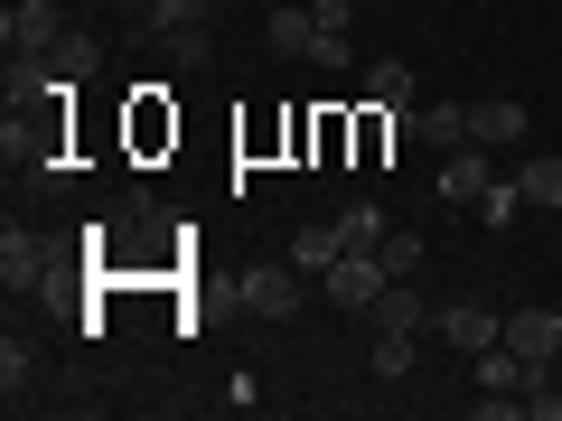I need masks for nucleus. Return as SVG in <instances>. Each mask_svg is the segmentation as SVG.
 Listing matches in <instances>:
<instances>
[{"label":"nucleus","mask_w":562,"mask_h":421,"mask_svg":"<svg viewBox=\"0 0 562 421\" xmlns=\"http://www.w3.org/2000/svg\"><path fill=\"white\" fill-rule=\"evenodd\" d=\"M301 300H310V272L291 253H281V262H244V309H254V319L291 328V319H301Z\"/></svg>","instance_id":"obj_1"},{"label":"nucleus","mask_w":562,"mask_h":421,"mask_svg":"<svg viewBox=\"0 0 562 421\" xmlns=\"http://www.w3.org/2000/svg\"><path fill=\"white\" fill-rule=\"evenodd\" d=\"M0 47H10V57H57L66 47V10L57 0H10V10H0Z\"/></svg>","instance_id":"obj_2"},{"label":"nucleus","mask_w":562,"mask_h":421,"mask_svg":"<svg viewBox=\"0 0 562 421\" xmlns=\"http://www.w3.org/2000/svg\"><path fill=\"white\" fill-rule=\"evenodd\" d=\"M384 281H394V272H384V253H338V262L319 272V300H328V309H375Z\"/></svg>","instance_id":"obj_3"},{"label":"nucleus","mask_w":562,"mask_h":421,"mask_svg":"<svg viewBox=\"0 0 562 421\" xmlns=\"http://www.w3.org/2000/svg\"><path fill=\"white\" fill-rule=\"evenodd\" d=\"M431 338L460 346V356H487V346L506 338V309H487V300H450V309H431Z\"/></svg>","instance_id":"obj_4"},{"label":"nucleus","mask_w":562,"mask_h":421,"mask_svg":"<svg viewBox=\"0 0 562 421\" xmlns=\"http://www.w3.org/2000/svg\"><path fill=\"white\" fill-rule=\"evenodd\" d=\"M431 187H441L450 206H479L487 187H497V169H487V150H479V140H460V150H441V169H431Z\"/></svg>","instance_id":"obj_5"},{"label":"nucleus","mask_w":562,"mask_h":421,"mask_svg":"<svg viewBox=\"0 0 562 421\" xmlns=\"http://www.w3.org/2000/svg\"><path fill=\"white\" fill-rule=\"evenodd\" d=\"M469 140H479V150H516L525 140V103L516 94H469Z\"/></svg>","instance_id":"obj_6"},{"label":"nucleus","mask_w":562,"mask_h":421,"mask_svg":"<svg viewBox=\"0 0 562 421\" xmlns=\"http://www.w3.org/2000/svg\"><path fill=\"white\" fill-rule=\"evenodd\" d=\"M506 346L525 365H553L562 356V309H506Z\"/></svg>","instance_id":"obj_7"},{"label":"nucleus","mask_w":562,"mask_h":421,"mask_svg":"<svg viewBox=\"0 0 562 421\" xmlns=\"http://www.w3.org/2000/svg\"><path fill=\"white\" fill-rule=\"evenodd\" d=\"M47 272H57V262H47V235H20V225H10V235H0V281H10V291H38Z\"/></svg>","instance_id":"obj_8"},{"label":"nucleus","mask_w":562,"mask_h":421,"mask_svg":"<svg viewBox=\"0 0 562 421\" xmlns=\"http://www.w3.org/2000/svg\"><path fill=\"white\" fill-rule=\"evenodd\" d=\"M366 94H375V113H394L403 122V132H413V113H422V84H413V66H403V57H384V66H366Z\"/></svg>","instance_id":"obj_9"},{"label":"nucleus","mask_w":562,"mask_h":421,"mask_svg":"<svg viewBox=\"0 0 562 421\" xmlns=\"http://www.w3.org/2000/svg\"><path fill=\"white\" fill-rule=\"evenodd\" d=\"M262 47H272V57H310V47H319V20H310V10H262Z\"/></svg>","instance_id":"obj_10"},{"label":"nucleus","mask_w":562,"mask_h":421,"mask_svg":"<svg viewBox=\"0 0 562 421\" xmlns=\"http://www.w3.org/2000/svg\"><path fill=\"white\" fill-rule=\"evenodd\" d=\"M375 328H403V338H422V328H431V300H422L413 281H384V300H375Z\"/></svg>","instance_id":"obj_11"},{"label":"nucleus","mask_w":562,"mask_h":421,"mask_svg":"<svg viewBox=\"0 0 562 421\" xmlns=\"http://www.w3.org/2000/svg\"><path fill=\"white\" fill-rule=\"evenodd\" d=\"M413 140H431V150H460V140H469V103H422V113H413Z\"/></svg>","instance_id":"obj_12"},{"label":"nucleus","mask_w":562,"mask_h":421,"mask_svg":"<svg viewBox=\"0 0 562 421\" xmlns=\"http://www.w3.org/2000/svg\"><path fill=\"white\" fill-rule=\"evenodd\" d=\"M338 235H347V253H375V243L394 235V216H384L375 197H357V206H347V216H338Z\"/></svg>","instance_id":"obj_13"},{"label":"nucleus","mask_w":562,"mask_h":421,"mask_svg":"<svg viewBox=\"0 0 562 421\" xmlns=\"http://www.w3.org/2000/svg\"><path fill=\"white\" fill-rule=\"evenodd\" d=\"M338 253H347V235H338V225H301V235H291V262H301L310 281H319Z\"/></svg>","instance_id":"obj_14"},{"label":"nucleus","mask_w":562,"mask_h":421,"mask_svg":"<svg viewBox=\"0 0 562 421\" xmlns=\"http://www.w3.org/2000/svg\"><path fill=\"white\" fill-rule=\"evenodd\" d=\"M140 20L160 29V38H179V29H206V20H216V0H150Z\"/></svg>","instance_id":"obj_15"},{"label":"nucleus","mask_w":562,"mask_h":421,"mask_svg":"<svg viewBox=\"0 0 562 421\" xmlns=\"http://www.w3.org/2000/svg\"><path fill=\"white\" fill-rule=\"evenodd\" d=\"M506 179L525 187V206H562V160H516Z\"/></svg>","instance_id":"obj_16"},{"label":"nucleus","mask_w":562,"mask_h":421,"mask_svg":"<svg viewBox=\"0 0 562 421\" xmlns=\"http://www.w3.org/2000/svg\"><path fill=\"white\" fill-rule=\"evenodd\" d=\"M29 384H38V356H29L20 338H0V394H10V412L29 402Z\"/></svg>","instance_id":"obj_17"},{"label":"nucleus","mask_w":562,"mask_h":421,"mask_svg":"<svg viewBox=\"0 0 562 421\" xmlns=\"http://www.w3.org/2000/svg\"><path fill=\"white\" fill-rule=\"evenodd\" d=\"M525 421H562V384H553V365H525Z\"/></svg>","instance_id":"obj_18"},{"label":"nucleus","mask_w":562,"mask_h":421,"mask_svg":"<svg viewBox=\"0 0 562 421\" xmlns=\"http://www.w3.org/2000/svg\"><path fill=\"white\" fill-rule=\"evenodd\" d=\"M516 216H525V187H516V179H497V187L479 197V225H497V235H506Z\"/></svg>","instance_id":"obj_19"},{"label":"nucleus","mask_w":562,"mask_h":421,"mask_svg":"<svg viewBox=\"0 0 562 421\" xmlns=\"http://www.w3.org/2000/svg\"><path fill=\"white\" fill-rule=\"evenodd\" d=\"M375 375H384V384L413 375V338H403V328H384V338H375Z\"/></svg>","instance_id":"obj_20"},{"label":"nucleus","mask_w":562,"mask_h":421,"mask_svg":"<svg viewBox=\"0 0 562 421\" xmlns=\"http://www.w3.org/2000/svg\"><path fill=\"white\" fill-rule=\"evenodd\" d=\"M310 66H319V76H347V66H357V47H347V29H319V47H310Z\"/></svg>","instance_id":"obj_21"},{"label":"nucleus","mask_w":562,"mask_h":421,"mask_svg":"<svg viewBox=\"0 0 562 421\" xmlns=\"http://www.w3.org/2000/svg\"><path fill=\"white\" fill-rule=\"evenodd\" d=\"M375 253H384V272H394V281H413V272H422V243H413V235H384Z\"/></svg>","instance_id":"obj_22"},{"label":"nucleus","mask_w":562,"mask_h":421,"mask_svg":"<svg viewBox=\"0 0 562 421\" xmlns=\"http://www.w3.org/2000/svg\"><path fill=\"white\" fill-rule=\"evenodd\" d=\"M479 421H525V394H479Z\"/></svg>","instance_id":"obj_23"},{"label":"nucleus","mask_w":562,"mask_h":421,"mask_svg":"<svg viewBox=\"0 0 562 421\" xmlns=\"http://www.w3.org/2000/svg\"><path fill=\"white\" fill-rule=\"evenodd\" d=\"M310 20H319V29H347V20H357V0H310Z\"/></svg>","instance_id":"obj_24"},{"label":"nucleus","mask_w":562,"mask_h":421,"mask_svg":"<svg viewBox=\"0 0 562 421\" xmlns=\"http://www.w3.org/2000/svg\"><path fill=\"white\" fill-rule=\"evenodd\" d=\"M122 10H150V0H122Z\"/></svg>","instance_id":"obj_25"}]
</instances>
